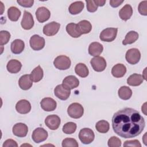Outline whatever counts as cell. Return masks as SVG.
I'll return each instance as SVG.
<instances>
[{
    "label": "cell",
    "instance_id": "1",
    "mask_svg": "<svg viewBox=\"0 0 147 147\" xmlns=\"http://www.w3.org/2000/svg\"><path fill=\"white\" fill-rule=\"evenodd\" d=\"M145 126V122L140 113L129 107L116 112L112 118L114 131L125 138H133L140 135Z\"/></svg>",
    "mask_w": 147,
    "mask_h": 147
},
{
    "label": "cell",
    "instance_id": "2",
    "mask_svg": "<svg viewBox=\"0 0 147 147\" xmlns=\"http://www.w3.org/2000/svg\"><path fill=\"white\" fill-rule=\"evenodd\" d=\"M71 64L70 59L65 55H60L55 58L53 61L54 66L60 70H66L68 69Z\"/></svg>",
    "mask_w": 147,
    "mask_h": 147
},
{
    "label": "cell",
    "instance_id": "3",
    "mask_svg": "<svg viewBox=\"0 0 147 147\" xmlns=\"http://www.w3.org/2000/svg\"><path fill=\"white\" fill-rule=\"evenodd\" d=\"M67 113L70 117L78 119L82 117L83 115L84 109L80 103H73L68 106Z\"/></svg>",
    "mask_w": 147,
    "mask_h": 147
},
{
    "label": "cell",
    "instance_id": "4",
    "mask_svg": "<svg viewBox=\"0 0 147 147\" xmlns=\"http://www.w3.org/2000/svg\"><path fill=\"white\" fill-rule=\"evenodd\" d=\"M118 29L115 28H107L103 30L100 33L99 38L101 41L105 42H111L115 40L117 36Z\"/></svg>",
    "mask_w": 147,
    "mask_h": 147
},
{
    "label": "cell",
    "instance_id": "5",
    "mask_svg": "<svg viewBox=\"0 0 147 147\" xmlns=\"http://www.w3.org/2000/svg\"><path fill=\"white\" fill-rule=\"evenodd\" d=\"M79 138L83 144H89L94 141L95 134L91 129L83 128L79 131Z\"/></svg>",
    "mask_w": 147,
    "mask_h": 147
},
{
    "label": "cell",
    "instance_id": "6",
    "mask_svg": "<svg viewBox=\"0 0 147 147\" xmlns=\"http://www.w3.org/2000/svg\"><path fill=\"white\" fill-rule=\"evenodd\" d=\"M125 58L127 63L134 65L139 62L141 59V53L138 49L131 48L126 52Z\"/></svg>",
    "mask_w": 147,
    "mask_h": 147
},
{
    "label": "cell",
    "instance_id": "7",
    "mask_svg": "<svg viewBox=\"0 0 147 147\" xmlns=\"http://www.w3.org/2000/svg\"><path fill=\"white\" fill-rule=\"evenodd\" d=\"M90 64L94 71L96 72H102L106 67V61L103 57L95 56L91 59Z\"/></svg>",
    "mask_w": 147,
    "mask_h": 147
},
{
    "label": "cell",
    "instance_id": "8",
    "mask_svg": "<svg viewBox=\"0 0 147 147\" xmlns=\"http://www.w3.org/2000/svg\"><path fill=\"white\" fill-rule=\"evenodd\" d=\"M61 123L60 117L57 115H49L45 119V125L51 130H55L59 128Z\"/></svg>",
    "mask_w": 147,
    "mask_h": 147
},
{
    "label": "cell",
    "instance_id": "9",
    "mask_svg": "<svg viewBox=\"0 0 147 147\" xmlns=\"http://www.w3.org/2000/svg\"><path fill=\"white\" fill-rule=\"evenodd\" d=\"M45 39L37 34L32 36L29 41L30 47L34 51L42 49L45 46Z\"/></svg>",
    "mask_w": 147,
    "mask_h": 147
},
{
    "label": "cell",
    "instance_id": "10",
    "mask_svg": "<svg viewBox=\"0 0 147 147\" xmlns=\"http://www.w3.org/2000/svg\"><path fill=\"white\" fill-rule=\"evenodd\" d=\"M70 90H71L65 87L63 84H59L55 87L54 90V94L59 99L65 100L69 98L71 94Z\"/></svg>",
    "mask_w": 147,
    "mask_h": 147
},
{
    "label": "cell",
    "instance_id": "11",
    "mask_svg": "<svg viewBox=\"0 0 147 147\" xmlns=\"http://www.w3.org/2000/svg\"><path fill=\"white\" fill-rule=\"evenodd\" d=\"M48 132L42 127H37L33 131L32 138L36 143L44 141L48 138Z\"/></svg>",
    "mask_w": 147,
    "mask_h": 147
},
{
    "label": "cell",
    "instance_id": "12",
    "mask_svg": "<svg viewBox=\"0 0 147 147\" xmlns=\"http://www.w3.org/2000/svg\"><path fill=\"white\" fill-rule=\"evenodd\" d=\"M60 27V24L56 22L53 21L49 22L43 28V33L47 36H52L55 35L59 31Z\"/></svg>",
    "mask_w": 147,
    "mask_h": 147
},
{
    "label": "cell",
    "instance_id": "13",
    "mask_svg": "<svg viewBox=\"0 0 147 147\" xmlns=\"http://www.w3.org/2000/svg\"><path fill=\"white\" fill-rule=\"evenodd\" d=\"M34 20L31 13L25 10L21 22V25L22 28L25 30L31 29L34 26Z\"/></svg>",
    "mask_w": 147,
    "mask_h": 147
},
{
    "label": "cell",
    "instance_id": "14",
    "mask_svg": "<svg viewBox=\"0 0 147 147\" xmlns=\"http://www.w3.org/2000/svg\"><path fill=\"white\" fill-rule=\"evenodd\" d=\"M51 16L49 10L45 7L42 6L38 7L36 11V17L40 22H44L49 20Z\"/></svg>",
    "mask_w": 147,
    "mask_h": 147
},
{
    "label": "cell",
    "instance_id": "15",
    "mask_svg": "<svg viewBox=\"0 0 147 147\" xmlns=\"http://www.w3.org/2000/svg\"><path fill=\"white\" fill-rule=\"evenodd\" d=\"M41 108L46 111H52L56 109L57 106L56 102L51 98H44L40 102Z\"/></svg>",
    "mask_w": 147,
    "mask_h": 147
},
{
    "label": "cell",
    "instance_id": "16",
    "mask_svg": "<svg viewBox=\"0 0 147 147\" xmlns=\"http://www.w3.org/2000/svg\"><path fill=\"white\" fill-rule=\"evenodd\" d=\"M13 133L17 137H24L28 131V126L23 123H17L14 125L12 130Z\"/></svg>",
    "mask_w": 147,
    "mask_h": 147
},
{
    "label": "cell",
    "instance_id": "17",
    "mask_svg": "<svg viewBox=\"0 0 147 147\" xmlns=\"http://www.w3.org/2000/svg\"><path fill=\"white\" fill-rule=\"evenodd\" d=\"M16 109L20 114H28L31 110V105L27 100L21 99L17 103L16 105Z\"/></svg>",
    "mask_w": 147,
    "mask_h": 147
},
{
    "label": "cell",
    "instance_id": "18",
    "mask_svg": "<svg viewBox=\"0 0 147 147\" xmlns=\"http://www.w3.org/2000/svg\"><path fill=\"white\" fill-rule=\"evenodd\" d=\"M63 84L69 90L74 89L79 85V80L74 75L66 76L63 80Z\"/></svg>",
    "mask_w": 147,
    "mask_h": 147
},
{
    "label": "cell",
    "instance_id": "19",
    "mask_svg": "<svg viewBox=\"0 0 147 147\" xmlns=\"http://www.w3.org/2000/svg\"><path fill=\"white\" fill-rule=\"evenodd\" d=\"M18 84L20 87L23 90H28L30 89L33 84L30 75L26 74L21 76L18 80Z\"/></svg>",
    "mask_w": 147,
    "mask_h": 147
},
{
    "label": "cell",
    "instance_id": "20",
    "mask_svg": "<svg viewBox=\"0 0 147 147\" xmlns=\"http://www.w3.org/2000/svg\"><path fill=\"white\" fill-rule=\"evenodd\" d=\"M103 50L102 45L98 42H93L88 47V53L93 56H98L101 54Z\"/></svg>",
    "mask_w": 147,
    "mask_h": 147
},
{
    "label": "cell",
    "instance_id": "21",
    "mask_svg": "<svg viewBox=\"0 0 147 147\" xmlns=\"http://www.w3.org/2000/svg\"><path fill=\"white\" fill-rule=\"evenodd\" d=\"M22 64L21 62L16 59L10 60L7 64L6 68L8 72L11 74L18 73L21 69Z\"/></svg>",
    "mask_w": 147,
    "mask_h": 147
},
{
    "label": "cell",
    "instance_id": "22",
    "mask_svg": "<svg viewBox=\"0 0 147 147\" xmlns=\"http://www.w3.org/2000/svg\"><path fill=\"white\" fill-rule=\"evenodd\" d=\"M24 48L25 43L20 39H16L11 43V51L14 54L21 53L24 51Z\"/></svg>",
    "mask_w": 147,
    "mask_h": 147
},
{
    "label": "cell",
    "instance_id": "23",
    "mask_svg": "<svg viewBox=\"0 0 147 147\" xmlns=\"http://www.w3.org/2000/svg\"><path fill=\"white\" fill-rule=\"evenodd\" d=\"M126 72V68L122 64H117L111 69V74L115 78H122Z\"/></svg>",
    "mask_w": 147,
    "mask_h": 147
},
{
    "label": "cell",
    "instance_id": "24",
    "mask_svg": "<svg viewBox=\"0 0 147 147\" xmlns=\"http://www.w3.org/2000/svg\"><path fill=\"white\" fill-rule=\"evenodd\" d=\"M133 14V9L131 6L129 5H125L119 11V16L121 20L127 21L130 19Z\"/></svg>",
    "mask_w": 147,
    "mask_h": 147
},
{
    "label": "cell",
    "instance_id": "25",
    "mask_svg": "<svg viewBox=\"0 0 147 147\" xmlns=\"http://www.w3.org/2000/svg\"><path fill=\"white\" fill-rule=\"evenodd\" d=\"M144 81L143 76L138 74H133L131 75L127 79V83L131 86H140Z\"/></svg>",
    "mask_w": 147,
    "mask_h": 147
},
{
    "label": "cell",
    "instance_id": "26",
    "mask_svg": "<svg viewBox=\"0 0 147 147\" xmlns=\"http://www.w3.org/2000/svg\"><path fill=\"white\" fill-rule=\"evenodd\" d=\"M66 31L67 33L74 38L79 37L82 34L80 33L76 24L71 22L66 26Z\"/></svg>",
    "mask_w": 147,
    "mask_h": 147
},
{
    "label": "cell",
    "instance_id": "27",
    "mask_svg": "<svg viewBox=\"0 0 147 147\" xmlns=\"http://www.w3.org/2000/svg\"><path fill=\"white\" fill-rule=\"evenodd\" d=\"M84 7V3L82 1H76L71 3L68 8L69 12L73 15L80 13Z\"/></svg>",
    "mask_w": 147,
    "mask_h": 147
},
{
    "label": "cell",
    "instance_id": "28",
    "mask_svg": "<svg viewBox=\"0 0 147 147\" xmlns=\"http://www.w3.org/2000/svg\"><path fill=\"white\" fill-rule=\"evenodd\" d=\"M78 29L80 33L82 34H87L90 33L92 29L91 24L87 20L80 21L77 24Z\"/></svg>",
    "mask_w": 147,
    "mask_h": 147
},
{
    "label": "cell",
    "instance_id": "29",
    "mask_svg": "<svg viewBox=\"0 0 147 147\" xmlns=\"http://www.w3.org/2000/svg\"><path fill=\"white\" fill-rule=\"evenodd\" d=\"M43 75L44 72L42 69L41 68L40 65H38L32 71L30 74V77L33 82H38L42 79Z\"/></svg>",
    "mask_w": 147,
    "mask_h": 147
},
{
    "label": "cell",
    "instance_id": "30",
    "mask_svg": "<svg viewBox=\"0 0 147 147\" xmlns=\"http://www.w3.org/2000/svg\"><path fill=\"white\" fill-rule=\"evenodd\" d=\"M118 94L121 99L123 100H128L132 95V91L127 86H122L119 88Z\"/></svg>",
    "mask_w": 147,
    "mask_h": 147
},
{
    "label": "cell",
    "instance_id": "31",
    "mask_svg": "<svg viewBox=\"0 0 147 147\" xmlns=\"http://www.w3.org/2000/svg\"><path fill=\"white\" fill-rule=\"evenodd\" d=\"M21 11L15 6H11L7 10V16L11 21H17L21 16Z\"/></svg>",
    "mask_w": 147,
    "mask_h": 147
},
{
    "label": "cell",
    "instance_id": "32",
    "mask_svg": "<svg viewBox=\"0 0 147 147\" xmlns=\"http://www.w3.org/2000/svg\"><path fill=\"white\" fill-rule=\"evenodd\" d=\"M75 73L82 78H86L88 75L89 71L87 66L83 63H78L75 67Z\"/></svg>",
    "mask_w": 147,
    "mask_h": 147
},
{
    "label": "cell",
    "instance_id": "33",
    "mask_svg": "<svg viewBox=\"0 0 147 147\" xmlns=\"http://www.w3.org/2000/svg\"><path fill=\"white\" fill-rule=\"evenodd\" d=\"M138 33L136 31H130L126 34L125 39L122 41V44L126 45L133 44L138 38Z\"/></svg>",
    "mask_w": 147,
    "mask_h": 147
},
{
    "label": "cell",
    "instance_id": "34",
    "mask_svg": "<svg viewBox=\"0 0 147 147\" xmlns=\"http://www.w3.org/2000/svg\"><path fill=\"white\" fill-rule=\"evenodd\" d=\"M96 130L101 133H107L110 129L109 123L105 120H101L96 122L95 125Z\"/></svg>",
    "mask_w": 147,
    "mask_h": 147
},
{
    "label": "cell",
    "instance_id": "35",
    "mask_svg": "<svg viewBox=\"0 0 147 147\" xmlns=\"http://www.w3.org/2000/svg\"><path fill=\"white\" fill-rule=\"evenodd\" d=\"M76 129V124L72 122L66 123L63 126V131L67 134H71L74 133Z\"/></svg>",
    "mask_w": 147,
    "mask_h": 147
},
{
    "label": "cell",
    "instance_id": "36",
    "mask_svg": "<svg viewBox=\"0 0 147 147\" xmlns=\"http://www.w3.org/2000/svg\"><path fill=\"white\" fill-rule=\"evenodd\" d=\"M10 38V34L6 30L0 32V45L1 46L6 44Z\"/></svg>",
    "mask_w": 147,
    "mask_h": 147
},
{
    "label": "cell",
    "instance_id": "37",
    "mask_svg": "<svg viewBox=\"0 0 147 147\" xmlns=\"http://www.w3.org/2000/svg\"><path fill=\"white\" fill-rule=\"evenodd\" d=\"M79 146L78 142L74 138H66L64 139L62 141V146L63 147H68V146H74L78 147Z\"/></svg>",
    "mask_w": 147,
    "mask_h": 147
},
{
    "label": "cell",
    "instance_id": "38",
    "mask_svg": "<svg viewBox=\"0 0 147 147\" xmlns=\"http://www.w3.org/2000/svg\"><path fill=\"white\" fill-rule=\"evenodd\" d=\"M107 144L110 147H119L121 146V141L118 137L113 136L108 140Z\"/></svg>",
    "mask_w": 147,
    "mask_h": 147
},
{
    "label": "cell",
    "instance_id": "39",
    "mask_svg": "<svg viewBox=\"0 0 147 147\" xmlns=\"http://www.w3.org/2000/svg\"><path fill=\"white\" fill-rule=\"evenodd\" d=\"M147 1H144L140 3L138 7V10L139 13L143 16L147 15Z\"/></svg>",
    "mask_w": 147,
    "mask_h": 147
},
{
    "label": "cell",
    "instance_id": "40",
    "mask_svg": "<svg viewBox=\"0 0 147 147\" xmlns=\"http://www.w3.org/2000/svg\"><path fill=\"white\" fill-rule=\"evenodd\" d=\"M87 3V9L89 12H95L98 9V6L95 4L94 0L86 1Z\"/></svg>",
    "mask_w": 147,
    "mask_h": 147
},
{
    "label": "cell",
    "instance_id": "41",
    "mask_svg": "<svg viewBox=\"0 0 147 147\" xmlns=\"http://www.w3.org/2000/svg\"><path fill=\"white\" fill-rule=\"evenodd\" d=\"M124 147L127 146H136V147H141V144H140V141L137 140H129L126 141L123 144Z\"/></svg>",
    "mask_w": 147,
    "mask_h": 147
},
{
    "label": "cell",
    "instance_id": "42",
    "mask_svg": "<svg viewBox=\"0 0 147 147\" xmlns=\"http://www.w3.org/2000/svg\"><path fill=\"white\" fill-rule=\"evenodd\" d=\"M17 2L20 6L25 7H30L33 6V4L34 3L33 0H18Z\"/></svg>",
    "mask_w": 147,
    "mask_h": 147
},
{
    "label": "cell",
    "instance_id": "43",
    "mask_svg": "<svg viewBox=\"0 0 147 147\" xmlns=\"http://www.w3.org/2000/svg\"><path fill=\"white\" fill-rule=\"evenodd\" d=\"M3 147H9V146H18V144L16 142V141L12 140V139H8L6 140L2 145Z\"/></svg>",
    "mask_w": 147,
    "mask_h": 147
},
{
    "label": "cell",
    "instance_id": "44",
    "mask_svg": "<svg viewBox=\"0 0 147 147\" xmlns=\"http://www.w3.org/2000/svg\"><path fill=\"white\" fill-rule=\"evenodd\" d=\"M123 2V1L120 0H110V4L113 7H117L121 5Z\"/></svg>",
    "mask_w": 147,
    "mask_h": 147
},
{
    "label": "cell",
    "instance_id": "45",
    "mask_svg": "<svg viewBox=\"0 0 147 147\" xmlns=\"http://www.w3.org/2000/svg\"><path fill=\"white\" fill-rule=\"evenodd\" d=\"M94 2L98 6H103L106 3V1H102V0H94Z\"/></svg>",
    "mask_w": 147,
    "mask_h": 147
},
{
    "label": "cell",
    "instance_id": "46",
    "mask_svg": "<svg viewBox=\"0 0 147 147\" xmlns=\"http://www.w3.org/2000/svg\"><path fill=\"white\" fill-rule=\"evenodd\" d=\"M146 103H145L144 105H143V106H142V108H141V109H142V111L145 114V115H146Z\"/></svg>",
    "mask_w": 147,
    "mask_h": 147
}]
</instances>
